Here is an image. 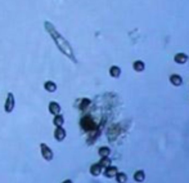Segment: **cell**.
Wrapping results in <instances>:
<instances>
[{
	"label": "cell",
	"mask_w": 189,
	"mask_h": 183,
	"mask_svg": "<svg viewBox=\"0 0 189 183\" xmlns=\"http://www.w3.org/2000/svg\"><path fill=\"white\" fill-rule=\"evenodd\" d=\"M40 148H41V153H42V157H44L45 160H48V161H50V160L53 159V151L50 150L46 144L44 143H41L40 146Z\"/></svg>",
	"instance_id": "obj_3"
},
{
	"label": "cell",
	"mask_w": 189,
	"mask_h": 183,
	"mask_svg": "<svg viewBox=\"0 0 189 183\" xmlns=\"http://www.w3.org/2000/svg\"><path fill=\"white\" fill-rule=\"evenodd\" d=\"M110 75L112 77H119L121 75V69L117 67V66H112V67L110 69Z\"/></svg>",
	"instance_id": "obj_13"
},
{
	"label": "cell",
	"mask_w": 189,
	"mask_h": 183,
	"mask_svg": "<svg viewBox=\"0 0 189 183\" xmlns=\"http://www.w3.org/2000/svg\"><path fill=\"white\" fill-rule=\"evenodd\" d=\"M111 159L110 157H102V160H100V165L103 166V168H108V166H111Z\"/></svg>",
	"instance_id": "obj_17"
},
{
	"label": "cell",
	"mask_w": 189,
	"mask_h": 183,
	"mask_svg": "<svg viewBox=\"0 0 189 183\" xmlns=\"http://www.w3.org/2000/svg\"><path fill=\"white\" fill-rule=\"evenodd\" d=\"M170 83L174 85V86H180L183 85V77H181L180 75H171L170 76Z\"/></svg>",
	"instance_id": "obj_7"
},
{
	"label": "cell",
	"mask_w": 189,
	"mask_h": 183,
	"mask_svg": "<svg viewBox=\"0 0 189 183\" xmlns=\"http://www.w3.org/2000/svg\"><path fill=\"white\" fill-rule=\"evenodd\" d=\"M144 179H145L144 170H136L135 174H134V181L136 183H142V182H144Z\"/></svg>",
	"instance_id": "obj_10"
},
{
	"label": "cell",
	"mask_w": 189,
	"mask_h": 183,
	"mask_svg": "<svg viewBox=\"0 0 189 183\" xmlns=\"http://www.w3.org/2000/svg\"><path fill=\"white\" fill-rule=\"evenodd\" d=\"M188 56L187 54H184V53H178V54H175V57H174V61H175L178 64H184V63H187L188 62Z\"/></svg>",
	"instance_id": "obj_6"
},
{
	"label": "cell",
	"mask_w": 189,
	"mask_h": 183,
	"mask_svg": "<svg viewBox=\"0 0 189 183\" xmlns=\"http://www.w3.org/2000/svg\"><path fill=\"white\" fill-rule=\"evenodd\" d=\"M81 127H82V129L88 130V131H91L97 128L95 123H94V120L90 118V116H85L84 119H81Z\"/></svg>",
	"instance_id": "obj_2"
},
{
	"label": "cell",
	"mask_w": 189,
	"mask_h": 183,
	"mask_svg": "<svg viewBox=\"0 0 189 183\" xmlns=\"http://www.w3.org/2000/svg\"><path fill=\"white\" fill-rule=\"evenodd\" d=\"M62 183H74V182H72V181H70V179H67V181H63Z\"/></svg>",
	"instance_id": "obj_20"
},
{
	"label": "cell",
	"mask_w": 189,
	"mask_h": 183,
	"mask_svg": "<svg viewBox=\"0 0 189 183\" xmlns=\"http://www.w3.org/2000/svg\"><path fill=\"white\" fill-rule=\"evenodd\" d=\"M133 69L136 71V72H143L144 69H145V64L143 61H135L133 63Z\"/></svg>",
	"instance_id": "obj_12"
},
{
	"label": "cell",
	"mask_w": 189,
	"mask_h": 183,
	"mask_svg": "<svg viewBox=\"0 0 189 183\" xmlns=\"http://www.w3.org/2000/svg\"><path fill=\"white\" fill-rule=\"evenodd\" d=\"M98 152H99L100 157H108V156H110V153H111V150L108 147H100Z\"/></svg>",
	"instance_id": "obj_15"
},
{
	"label": "cell",
	"mask_w": 189,
	"mask_h": 183,
	"mask_svg": "<svg viewBox=\"0 0 189 183\" xmlns=\"http://www.w3.org/2000/svg\"><path fill=\"white\" fill-rule=\"evenodd\" d=\"M13 108H14V97H13V94H12V93H9V94H8V97H6L5 111H6V112H12V111H13Z\"/></svg>",
	"instance_id": "obj_4"
},
{
	"label": "cell",
	"mask_w": 189,
	"mask_h": 183,
	"mask_svg": "<svg viewBox=\"0 0 189 183\" xmlns=\"http://www.w3.org/2000/svg\"><path fill=\"white\" fill-rule=\"evenodd\" d=\"M116 174H117V168L116 166H108L104 170V175L107 178H115Z\"/></svg>",
	"instance_id": "obj_8"
},
{
	"label": "cell",
	"mask_w": 189,
	"mask_h": 183,
	"mask_svg": "<svg viewBox=\"0 0 189 183\" xmlns=\"http://www.w3.org/2000/svg\"><path fill=\"white\" fill-rule=\"evenodd\" d=\"M49 111L52 112V114H54V115H59L61 107H59V105H58L57 102H50V105H49Z\"/></svg>",
	"instance_id": "obj_11"
},
{
	"label": "cell",
	"mask_w": 189,
	"mask_h": 183,
	"mask_svg": "<svg viewBox=\"0 0 189 183\" xmlns=\"http://www.w3.org/2000/svg\"><path fill=\"white\" fill-rule=\"evenodd\" d=\"M46 27L49 28L48 31H49L50 34H52V36H54L55 43H57V45L59 47V49L62 50L63 53H66L68 57H71V58H74V60H75V57L72 56V52H71V47H70L68 44L66 43V40H64V39L62 38V36H61L59 34H58V32L55 31V28H54V27H52V26H50L49 23H46Z\"/></svg>",
	"instance_id": "obj_1"
},
{
	"label": "cell",
	"mask_w": 189,
	"mask_h": 183,
	"mask_svg": "<svg viewBox=\"0 0 189 183\" xmlns=\"http://www.w3.org/2000/svg\"><path fill=\"white\" fill-rule=\"evenodd\" d=\"M54 137L57 141H63L66 138V130H64L62 127H57L55 131H54Z\"/></svg>",
	"instance_id": "obj_5"
},
{
	"label": "cell",
	"mask_w": 189,
	"mask_h": 183,
	"mask_svg": "<svg viewBox=\"0 0 189 183\" xmlns=\"http://www.w3.org/2000/svg\"><path fill=\"white\" fill-rule=\"evenodd\" d=\"M89 105H90V101L89 99H82V103H81V106H80V108L84 110L86 106H89Z\"/></svg>",
	"instance_id": "obj_19"
},
{
	"label": "cell",
	"mask_w": 189,
	"mask_h": 183,
	"mask_svg": "<svg viewBox=\"0 0 189 183\" xmlns=\"http://www.w3.org/2000/svg\"><path fill=\"white\" fill-rule=\"evenodd\" d=\"M115 178H116V181H117V183H126L127 182V175L125 173H119L117 172Z\"/></svg>",
	"instance_id": "obj_14"
},
{
	"label": "cell",
	"mask_w": 189,
	"mask_h": 183,
	"mask_svg": "<svg viewBox=\"0 0 189 183\" xmlns=\"http://www.w3.org/2000/svg\"><path fill=\"white\" fill-rule=\"evenodd\" d=\"M63 123H64L63 116H61V115H55V118H54V124H55V127H62V125H63Z\"/></svg>",
	"instance_id": "obj_18"
},
{
	"label": "cell",
	"mask_w": 189,
	"mask_h": 183,
	"mask_svg": "<svg viewBox=\"0 0 189 183\" xmlns=\"http://www.w3.org/2000/svg\"><path fill=\"white\" fill-rule=\"evenodd\" d=\"M44 88H45L48 92H55L57 90V85L53 81H46L45 85H44Z\"/></svg>",
	"instance_id": "obj_16"
},
{
	"label": "cell",
	"mask_w": 189,
	"mask_h": 183,
	"mask_svg": "<svg viewBox=\"0 0 189 183\" xmlns=\"http://www.w3.org/2000/svg\"><path fill=\"white\" fill-rule=\"evenodd\" d=\"M102 170H103V166H102L99 163L90 166V173L94 175V177H98V175L102 173Z\"/></svg>",
	"instance_id": "obj_9"
}]
</instances>
